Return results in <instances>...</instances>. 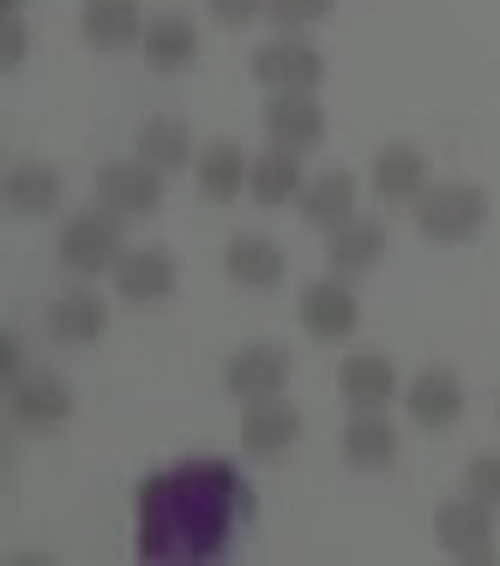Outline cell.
Returning a JSON list of instances; mask_svg holds the SVG:
<instances>
[{"mask_svg": "<svg viewBox=\"0 0 500 566\" xmlns=\"http://www.w3.org/2000/svg\"><path fill=\"white\" fill-rule=\"evenodd\" d=\"M175 482V524H181V555L211 560L229 548L236 518L253 512V494L241 489V470L229 458H187L169 470Z\"/></svg>", "mask_w": 500, "mask_h": 566, "instance_id": "cell-1", "label": "cell"}, {"mask_svg": "<svg viewBox=\"0 0 500 566\" xmlns=\"http://www.w3.org/2000/svg\"><path fill=\"white\" fill-rule=\"evenodd\" d=\"M121 218L110 206H91L79 211V218L61 223V265L79 277H97V272H115L121 265Z\"/></svg>", "mask_w": 500, "mask_h": 566, "instance_id": "cell-2", "label": "cell"}, {"mask_svg": "<svg viewBox=\"0 0 500 566\" xmlns=\"http://www.w3.org/2000/svg\"><path fill=\"white\" fill-rule=\"evenodd\" d=\"M489 223V193L470 181H446V187H428L416 199V229L428 241H470L477 229Z\"/></svg>", "mask_w": 500, "mask_h": 566, "instance_id": "cell-3", "label": "cell"}, {"mask_svg": "<svg viewBox=\"0 0 500 566\" xmlns=\"http://www.w3.org/2000/svg\"><path fill=\"white\" fill-rule=\"evenodd\" d=\"M97 206H110L115 218H145L164 206V169H152L145 157H121V164L97 169Z\"/></svg>", "mask_w": 500, "mask_h": 566, "instance_id": "cell-4", "label": "cell"}, {"mask_svg": "<svg viewBox=\"0 0 500 566\" xmlns=\"http://www.w3.org/2000/svg\"><path fill=\"white\" fill-rule=\"evenodd\" d=\"M435 536L446 555L458 560H494V506L465 494V501H446L435 512Z\"/></svg>", "mask_w": 500, "mask_h": 566, "instance_id": "cell-5", "label": "cell"}, {"mask_svg": "<svg viewBox=\"0 0 500 566\" xmlns=\"http://www.w3.org/2000/svg\"><path fill=\"white\" fill-rule=\"evenodd\" d=\"M253 78L265 91H314L326 78V61H320V49L295 43V36H278V43L253 49Z\"/></svg>", "mask_w": 500, "mask_h": 566, "instance_id": "cell-6", "label": "cell"}, {"mask_svg": "<svg viewBox=\"0 0 500 566\" xmlns=\"http://www.w3.org/2000/svg\"><path fill=\"white\" fill-rule=\"evenodd\" d=\"M7 416L19 428H61L73 416V392H66L61 374H31L24 368L19 380L7 386Z\"/></svg>", "mask_w": 500, "mask_h": 566, "instance_id": "cell-7", "label": "cell"}, {"mask_svg": "<svg viewBox=\"0 0 500 566\" xmlns=\"http://www.w3.org/2000/svg\"><path fill=\"white\" fill-rule=\"evenodd\" d=\"M295 434H302V410H295L283 392L272 398H253L248 410H241V452L253 458H278L295 447Z\"/></svg>", "mask_w": 500, "mask_h": 566, "instance_id": "cell-8", "label": "cell"}, {"mask_svg": "<svg viewBox=\"0 0 500 566\" xmlns=\"http://www.w3.org/2000/svg\"><path fill=\"white\" fill-rule=\"evenodd\" d=\"M181 555V524H175V482L145 476L139 482V560Z\"/></svg>", "mask_w": 500, "mask_h": 566, "instance_id": "cell-9", "label": "cell"}, {"mask_svg": "<svg viewBox=\"0 0 500 566\" xmlns=\"http://www.w3.org/2000/svg\"><path fill=\"white\" fill-rule=\"evenodd\" d=\"M265 133H272V145L314 151V145L326 139V109H320L308 91H272V103H265Z\"/></svg>", "mask_w": 500, "mask_h": 566, "instance_id": "cell-10", "label": "cell"}, {"mask_svg": "<svg viewBox=\"0 0 500 566\" xmlns=\"http://www.w3.org/2000/svg\"><path fill=\"white\" fill-rule=\"evenodd\" d=\"M404 410H410L416 428H452L465 416V386H458L452 368H423L404 386Z\"/></svg>", "mask_w": 500, "mask_h": 566, "instance_id": "cell-11", "label": "cell"}, {"mask_svg": "<svg viewBox=\"0 0 500 566\" xmlns=\"http://www.w3.org/2000/svg\"><path fill=\"white\" fill-rule=\"evenodd\" d=\"M356 319H362L356 290H344L337 277L308 283V290H302V326H308V338L337 344V338H350V332H356Z\"/></svg>", "mask_w": 500, "mask_h": 566, "instance_id": "cell-12", "label": "cell"}, {"mask_svg": "<svg viewBox=\"0 0 500 566\" xmlns=\"http://www.w3.org/2000/svg\"><path fill=\"white\" fill-rule=\"evenodd\" d=\"M283 380H290V356H283L278 344H248V349H236V356H229V368H223V386L241 403L283 392Z\"/></svg>", "mask_w": 500, "mask_h": 566, "instance_id": "cell-13", "label": "cell"}, {"mask_svg": "<svg viewBox=\"0 0 500 566\" xmlns=\"http://www.w3.org/2000/svg\"><path fill=\"white\" fill-rule=\"evenodd\" d=\"M337 392H344L350 410H386L398 398V368L386 356H374V349H362V356H350L337 368Z\"/></svg>", "mask_w": 500, "mask_h": 566, "instance_id": "cell-14", "label": "cell"}, {"mask_svg": "<svg viewBox=\"0 0 500 566\" xmlns=\"http://www.w3.org/2000/svg\"><path fill=\"white\" fill-rule=\"evenodd\" d=\"M374 193H381L386 206H416V199L428 193V157L416 151V145H386V151L374 157Z\"/></svg>", "mask_w": 500, "mask_h": 566, "instance_id": "cell-15", "label": "cell"}, {"mask_svg": "<svg viewBox=\"0 0 500 566\" xmlns=\"http://www.w3.org/2000/svg\"><path fill=\"white\" fill-rule=\"evenodd\" d=\"M115 290L127 295L133 307L164 302V295L175 290V260H169L164 248H133V253H121V265H115Z\"/></svg>", "mask_w": 500, "mask_h": 566, "instance_id": "cell-16", "label": "cell"}, {"mask_svg": "<svg viewBox=\"0 0 500 566\" xmlns=\"http://www.w3.org/2000/svg\"><path fill=\"white\" fill-rule=\"evenodd\" d=\"M79 31H85L91 49H127L145 36L139 0H85L79 7Z\"/></svg>", "mask_w": 500, "mask_h": 566, "instance_id": "cell-17", "label": "cell"}, {"mask_svg": "<svg viewBox=\"0 0 500 566\" xmlns=\"http://www.w3.org/2000/svg\"><path fill=\"white\" fill-rule=\"evenodd\" d=\"M139 43H145V61H152L157 73H181V66H194V55H199V31L181 12H157Z\"/></svg>", "mask_w": 500, "mask_h": 566, "instance_id": "cell-18", "label": "cell"}, {"mask_svg": "<svg viewBox=\"0 0 500 566\" xmlns=\"http://www.w3.org/2000/svg\"><path fill=\"white\" fill-rule=\"evenodd\" d=\"M295 199H302V218L308 223L337 229V223L356 218V175H350V169H326V175H314Z\"/></svg>", "mask_w": 500, "mask_h": 566, "instance_id": "cell-19", "label": "cell"}, {"mask_svg": "<svg viewBox=\"0 0 500 566\" xmlns=\"http://www.w3.org/2000/svg\"><path fill=\"white\" fill-rule=\"evenodd\" d=\"M0 199H7L19 218H49L61 206V175L49 164H12L7 181H0Z\"/></svg>", "mask_w": 500, "mask_h": 566, "instance_id": "cell-20", "label": "cell"}, {"mask_svg": "<svg viewBox=\"0 0 500 566\" xmlns=\"http://www.w3.org/2000/svg\"><path fill=\"white\" fill-rule=\"evenodd\" d=\"M344 458L356 470H386L392 458H398V428H392L381 410H356L344 422Z\"/></svg>", "mask_w": 500, "mask_h": 566, "instance_id": "cell-21", "label": "cell"}, {"mask_svg": "<svg viewBox=\"0 0 500 566\" xmlns=\"http://www.w3.org/2000/svg\"><path fill=\"white\" fill-rule=\"evenodd\" d=\"M223 272L241 283V290H272L283 277V248L265 235H236L223 248Z\"/></svg>", "mask_w": 500, "mask_h": 566, "instance_id": "cell-22", "label": "cell"}, {"mask_svg": "<svg viewBox=\"0 0 500 566\" xmlns=\"http://www.w3.org/2000/svg\"><path fill=\"white\" fill-rule=\"evenodd\" d=\"M381 253H386V223H374V218L337 223L332 241H326L332 272H368V265H381Z\"/></svg>", "mask_w": 500, "mask_h": 566, "instance_id": "cell-23", "label": "cell"}, {"mask_svg": "<svg viewBox=\"0 0 500 566\" xmlns=\"http://www.w3.org/2000/svg\"><path fill=\"white\" fill-rule=\"evenodd\" d=\"M248 187H253V199H260V206H283V199H295V193L308 187L302 151H290V145H272L265 157H253Z\"/></svg>", "mask_w": 500, "mask_h": 566, "instance_id": "cell-24", "label": "cell"}, {"mask_svg": "<svg viewBox=\"0 0 500 566\" xmlns=\"http://www.w3.org/2000/svg\"><path fill=\"white\" fill-rule=\"evenodd\" d=\"M248 157H241V145H229V139H218V145H206L199 151V164H194V175H199V193L206 199H241V187H248Z\"/></svg>", "mask_w": 500, "mask_h": 566, "instance_id": "cell-25", "label": "cell"}, {"mask_svg": "<svg viewBox=\"0 0 500 566\" xmlns=\"http://www.w3.org/2000/svg\"><path fill=\"white\" fill-rule=\"evenodd\" d=\"M103 326H110V307L91 290H66L61 302L49 307V332H55L61 344H91V338H103Z\"/></svg>", "mask_w": 500, "mask_h": 566, "instance_id": "cell-26", "label": "cell"}, {"mask_svg": "<svg viewBox=\"0 0 500 566\" xmlns=\"http://www.w3.org/2000/svg\"><path fill=\"white\" fill-rule=\"evenodd\" d=\"M139 157L152 169L169 175V169H181L187 157H194V139H187V127L175 115H157V120H145V127H139Z\"/></svg>", "mask_w": 500, "mask_h": 566, "instance_id": "cell-27", "label": "cell"}, {"mask_svg": "<svg viewBox=\"0 0 500 566\" xmlns=\"http://www.w3.org/2000/svg\"><path fill=\"white\" fill-rule=\"evenodd\" d=\"M326 12H332V0H265V19L283 24V31H302V24L326 19Z\"/></svg>", "mask_w": 500, "mask_h": 566, "instance_id": "cell-28", "label": "cell"}, {"mask_svg": "<svg viewBox=\"0 0 500 566\" xmlns=\"http://www.w3.org/2000/svg\"><path fill=\"white\" fill-rule=\"evenodd\" d=\"M465 489L477 494V501L500 506V452H482V458H470V470H465Z\"/></svg>", "mask_w": 500, "mask_h": 566, "instance_id": "cell-29", "label": "cell"}, {"mask_svg": "<svg viewBox=\"0 0 500 566\" xmlns=\"http://www.w3.org/2000/svg\"><path fill=\"white\" fill-rule=\"evenodd\" d=\"M24 49H31V31H24L19 12H0V66H19Z\"/></svg>", "mask_w": 500, "mask_h": 566, "instance_id": "cell-30", "label": "cell"}, {"mask_svg": "<svg viewBox=\"0 0 500 566\" xmlns=\"http://www.w3.org/2000/svg\"><path fill=\"white\" fill-rule=\"evenodd\" d=\"M206 7H211V19H218V24L241 31V24H253L265 12V0H206Z\"/></svg>", "mask_w": 500, "mask_h": 566, "instance_id": "cell-31", "label": "cell"}, {"mask_svg": "<svg viewBox=\"0 0 500 566\" xmlns=\"http://www.w3.org/2000/svg\"><path fill=\"white\" fill-rule=\"evenodd\" d=\"M24 374V338L19 332H0V386H12Z\"/></svg>", "mask_w": 500, "mask_h": 566, "instance_id": "cell-32", "label": "cell"}, {"mask_svg": "<svg viewBox=\"0 0 500 566\" xmlns=\"http://www.w3.org/2000/svg\"><path fill=\"white\" fill-rule=\"evenodd\" d=\"M19 7H24V0H7V12H19Z\"/></svg>", "mask_w": 500, "mask_h": 566, "instance_id": "cell-33", "label": "cell"}]
</instances>
